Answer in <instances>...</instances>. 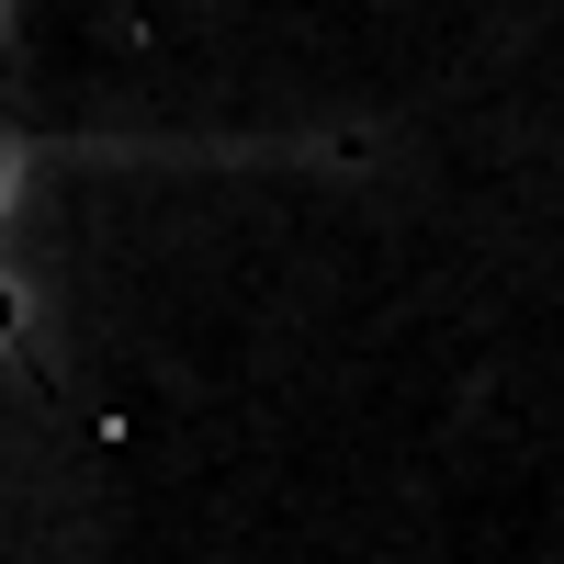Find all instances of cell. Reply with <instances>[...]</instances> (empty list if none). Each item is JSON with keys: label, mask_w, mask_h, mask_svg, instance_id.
Returning <instances> with one entry per match:
<instances>
[{"label": "cell", "mask_w": 564, "mask_h": 564, "mask_svg": "<svg viewBox=\"0 0 564 564\" xmlns=\"http://www.w3.org/2000/svg\"><path fill=\"white\" fill-rule=\"evenodd\" d=\"M0 193H12V113H0Z\"/></svg>", "instance_id": "cell-1"}, {"label": "cell", "mask_w": 564, "mask_h": 564, "mask_svg": "<svg viewBox=\"0 0 564 564\" xmlns=\"http://www.w3.org/2000/svg\"><path fill=\"white\" fill-rule=\"evenodd\" d=\"M12 316H23V305H12V282H0V327H12Z\"/></svg>", "instance_id": "cell-2"}]
</instances>
